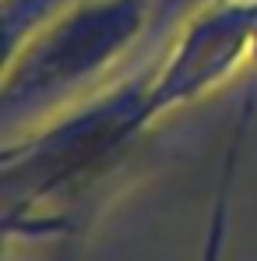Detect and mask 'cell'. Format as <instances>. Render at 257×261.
<instances>
[{
    "label": "cell",
    "instance_id": "obj_1",
    "mask_svg": "<svg viewBox=\"0 0 257 261\" xmlns=\"http://www.w3.org/2000/svg\"><path fill=\"white\" fill-rule=\"evenodd\" d=\"M152 71L141 67L117 85L56 113L39 134L4 148V233L53 240L78 229L81 205L117 173L155 124Z\"/></svg>",
    "mask_w": 257,
    "mask_h": 261
},
{
    "label": "cell",
    "instance_id": "obj_2",
    "mask_svg": "<svg viewBox=\"0 0 257 261\" xmlns=\"http://www.w3.org/2000/svg\"><path fill=\"white\" fill-rule=\"evenodd\" d=\"M148 29L152 0H71L4 60V124L78 99Z\"/></svg>",
    "mask_w": 257,
    "mask_h": 261
},
{
    "label": "cell",
    "instance_id": "obj_3",
    "mask_svg": "<svg viewBox=\"0 0 257 261\" xmlns=\"http://www.w3.org/2000/svg\"><path fill=\"white\" fill-rule=\"evenodd\" d=\"M257 43V0H208L176 32L166 57L152 71L155 120L222 88Z\"/></svg>",
    "mask_w": 257,
    "mask_h": 261
},
{
    "label": "cell",
    "instance_id": "obj_4",
    "mask_svg": "<svg viewBox=\"0 0 257 261\" xmlns=\"http://www.w3.org/2000/svg\"><path fill=\"white\" fill-rule=\"evenodd\" d=\"M205 4L208 0H152V29H148V36H169L173 29H180Z\"/></svg>",
    "mask_w": 257,
    "mask_h": 261
}]
</instances>
